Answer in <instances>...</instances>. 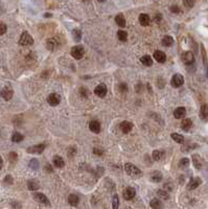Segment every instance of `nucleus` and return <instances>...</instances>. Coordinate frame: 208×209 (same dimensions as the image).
I'll return each mask as SVG.
<instances>
[{
    "instance_id": "a19ab883",
    "label": "nucleus",
    "mask_w": 208,
    "mask_h": 209,
    "mask_svg": "<svg viewBox=\"0 0 208 209\" xmlns=\"http://www.w3.org/2000/svg\"><path fill=\"white\" fill-rule=\"evenodd\" d=\"M183 3H184V5L186 7L191 9L195 5V0H183Z\"/></svg>"
},
{
    "instance_id": "a211bd4d",
    "label": "nucleus",
    "mask_w": 208,
    "mask_h": 209,
    "mask_svg": "<svg viewBox=\"0 0 208 209\" xmlns=\"http://www.w3.org/2000/svg\"><path fill=\"white\" fill-rule=\"evenodd\" d=\"M164 155H165L164 151H162V149H155L153 152V154H152V157H153V159L155 161H160L164 157Z\"/></svg>"
},
{
    "instance_id": "603ef678",
    "label": "nucleus",
    "mask_w": 208,
    "mask_h": 209,
    "mask_svg": "<svg viewBox=\"0 0 208 209\" xmlns=\"http://www.w3.org/2000/svg\"><path fill=\"white\" fill-rule=\"evenodd\" d=\"M44 16H45V17H49V16H51V15H50V14H45Z\"/></svg>"
},
{
    "instance_id": "9b49d317",
    "label": "nucleus",
    "mask_w": 208,
    "mask_h": 209,
    "mask_svg": "<svg viewBox=\"0 0 208 209\" xmlns=\"http://www.w3.org/2000/svg\"><path fill=\"white\" fill-rule=\"evenodd\" d=\"M153 57L158 63H164L166 61V54L161 50H156Z\"/></svg>"
},
{
    "instance_id": "49530a36",
    "label": "nucleus",
    "mask_w": 208,
    "mask_h": 209,
    "mask_svg": "<svg viewBox=\"0 0 208 209\" xmlns=\"http://www.w3.org/2000/svg\"><path fill=\"white\" fill-rule=\"evenodd\" d=\"M170 11L173 12V13H180V9H179V7H177V5H173L172 7H170Z\"/></svg>"
},
{
    "instance_id": "aec40b11",
    "label": "nucleus",
    "mask_w": 208,
    "mask_h": 209,
    "mask_svg": "<svg viewBox=\"0 0 208 209\" xmlns=\"http://www.w3.org/2000/svg\"><path fill=\"white\" fill-rule=\"evenodd\" d=\"M191 159H193V165H195V169H202V159H201V157H200L199 155H197V154H195V155H193Z\"/></svg>"
},
{
    "instance_id": "e433bc0d",
    "label": "nucleus",
    "mask_w": 208,
    "mask_h": 209,
    "mask_svg": "<svg viewBox=\"0 0 208 209\" xmlns=\"http://www.w3.org/2000/svg\"><path fill=\"white\" fill-rule=\"evenodd\" d=\"M201 48H202V54H203V61H204V65H205V68L206 70L208 71V64H207V56H206V51H205V48H204L203 44L201 45Z\"/></svg>"
},
{
    "instance_id": "ea45409f",
    "label": "nucleus",
    "mask_w": 208,
    "mask_h": 209,
    "mask_svg": "<svg viewBox=\"0 0 208 209\" xmlns=\"http://www.w3.org/2000/svg\"><path fill=\"white\" fill-rule=\"evenodd\" d=\"M17 160H18L17 153H16V152H11V154H10V161L13 163V162H16Z\"/></svg>"
},
{
    "instance_id": "a878e982",
    "label": "nucleus",
    "mask_w": 208,
    "mask_h": 209,
    "mask_svg": "<svg viewBox=\"0 0 208 209\" xmlns=\"http://www.w3.org/2000/svg\"><path fill=\"white\" fill-rule=\"evenodd\" d=\"M68 202L71 206H77L79 205V202H80V198L77 196V194H70V196H68Z\"/></svg>"
},
{
    "instance_id": "3c124183",
    "label": "nucleus",
    "mask_w": 208,
    "mask_h": 209,
    "mask_svg": "<svg viewBox=\"0 0 208 209\" xmlns=\"http://www.w3.org/2000/svg\"><path fill=\"white\" fill-rule=\"evenodd\" d=\"M2 164H3V160H2V158L0 157V169L2 167Z\"/></svg>"
},
{
    "instance_id": "4c0bfd02",
    "label": "nucleus",
    "mask_w": 208,
    "mask_h": 209,
    "mask_svg": "<svg viewBox=\"0 0 208 209\" xmlns=\"http://www.w3.org/2000/svg\"><path fill=\"white\" fill-rule=\"evenodd\" d=\"M30 169H39V161L37 160V159H30Z\"/></svg>"
},
{
    "instance_id": "09e8293b",
    "label": "nucleus",
    "mask_w": 208,
    "mask_h": 209,
    "mask_svg": "<svg viewBox=\"0 0 208 209\" xmlns=\"http://www.w3.org/2000/svg\"><path fill=\"white\" fill-rule=\"evenodd\" d=\"M45 171H48V173H52V171H53V169H51V166H50V165H49V164H47L46 166H45Z\"/></svg>"
},
{
    "instance_id": "58836bf2",
    "label": "nucleus",
    "mask_w": 208,
    "mask_h": 209,
    "mask_svg": "<svg viewBox=\"0 0 208 209\" xmlns=\"http://www.w3.org/2000/svg\"><path fill=\"white\" fill-rule=\"evenodd\" d=\"M119 206V200H118V196L115 194L114 198H113V204H112V208L113 209H117Z\"/></svg>"
},
{
    "instance_id": "5701e85b",
    "label": "nucleus",
    "mask_w": 208,
    "mask_h": 209,
    "mask_svg": "<svg viewBox=\"0 0 208 209\" xmlns=\"http://www.w3.org/2000/svg\"><path fill=\"white\" fill-rule=\"evenodd\" d=\"M139 22L142 26H148L150 24V17L148 14H140L139 16Z\"/></svg>"
},
{
    "instance_id": "8fccbe9b",
    "label": "nucleus",
    "mask_w": 208,
    "mask_h": 209,
    "mask_svg": "<svg viewBox=\"0 0 208 209\" xmlns=\"http://www.w3.org/2000/svg\"><path fill=\"white\" fill-rule=\"evenodd\" d=\"M162 19L161 14H157V16H155V21H160Z\"/></svg>"
},
{
    "instance_id": "c9c22d12",
    "label": "nucleus",
    "mask_w": 208,
    "mask_h": 209,
    "mask_svg": "<svg viewBox=\"0 0 208 209\" xmlns=\"http://www.w3.org/2000/svg\"><path fill=\"white\" fill-rule=\"evenodd\" d=\"M157 194L160 196L161 199H163V200H168L170 199V194H167V191L166 190H163V189H159L157 191Z\"/></svg>"
},
{
    "instance_id": "393cba45",
    "label": "nucleus",
    "mask_w": 208,
    "mask_h": 209,
    "mask_svg": "<svg viewBox=\"0 0 208 209\" xmlns=\"http://www.w3.org/2000/svg\"><path fill=\"white\" fill-rule=\"evenodd\" d=\"M115 22L117 23V25L120 26V27H125L127 22H125V19L123 17L122 14H118V15L115 17Z\"/></svg>"
},
{
    "instance_id": "cd10ccee",
    "label": "nucleus",
    "mask_w": 208,
    "mask_h": 209,
    "mask_svg": "<svg viewBox=\"0 0 208 209\" xmlns=\"http://www.w3.org/2000/svg\"><path fill=\"white\" fill-rule=\"evenodd\" d=\"M140 62L142 63L145 66L149 67V66H152L153 65V60H152V58L150 56H148V54H145V56L141 57L140 59Z\"/></svg>"
},
{
    "instance_id": "72a5a7b5",
    "label": "nucleus",
    "mask_w": 208,
    "mask_h": 209,
    "mask_svg": "<svg viewBox=\"0 0 208 209\" xmlns=\"http://www.w3.org/2000/svg\"><path fill=\"white\" fill-rule=\"evenodd\" d=\"M117 37H118V39L120 41H122V42H125V41L128 40V34L125 32V30H118L117 32Z\"/></svg>"
},
{
    "instance_id": "b1692460",
    "label": "nucleus",
    "mask_w": 208,
    "mask_h": 209,
    "mask_svg": "<svg viewBox=\"0 0 208 209\" xmlns=\"http://www.w3.org/2000/svg\"><path fill=\"white\" fill-rule=\"evenodd\" d=\"M53 164H55V167L61 169V167H63L64 165H65V162H64V159L62 158V157H60V156H55V157H53Z\"/></svg>"
},
{
    "instance_id": "a18cd8bd",
    "label": "nucleus",
    "mask_w": 208,
    "mask_h": 209,
    "mask_svg": "<svg viewBox=\"0 0 208 209\" xmlns=\"http://www.w3.org/2000/svg\"><path fill=\"white\" fill-rule=\"evenodd\" d=\"M4 182H5L7 184H9V185H12V184H13V182H14V180H13V178H12V176L7 175V177L4 178Z\"/></svg>"
},
{
    "instance_id": "20e7f679",
    "label": "nucleus",
    "mask_w": 208,
    "mask_h": 209,
    "mask_svg": "<svg viewBox=\"0 0 208 209\" xmlns=\"http://www.w3.org/2000/svg\"><path fill=\"white\" fill-rule=\"evenodd\" d=\"M170 84L174 88H179L184 84V77H183L182 74L180 73H176V74L173 75L172 81H170Z\"/></svg>"
},
{
    "instance_id": "7ed1b4c3",
    "label": "nucleus",
    "mask_w": 208,
    "mask_h": 209,
    "mask_svg": "<svg viewBox=\"0 0 208 209\" xmlns=\"http://www.w3.org/2000/svg\"><path fill=\"white\" fill-rule=\"evenodd\" d=\"M19 44L22 46H27V45H32L34 44V38L28 34L27 32H22L21 37L19 39Z\"/></svg>"
},
{
    "instance_id": "f257e3e1",
    "label": "nucleus",
    "mask_w": 208,
    "mask_h": 209,
    "mask_svg": "<svg viewBox=\"0 0 208 209\" xmlns=\"http://www.w3.org/2000/svg\"><path fill=\"white\" fill-rule=\"evenodd\" d=\"M125 171L128 175L134 178H140L141 176H142V171L138 169L136 165H134L133 163H125Z\"/></svg>"
},
{
    "instance_id": "7c9ffc66",
    "label": "nucleus",
    "mask_w": 208,
    "mask_h": 209,
    "mask_svg": "<svg viewBox=\"0 0 208 209\" xmlns=\"http://www.w3.org/2000/svg\"><path fill=\"white\" fill-rule=\"evenodd\" d=\"M170 136H172L173 140H175L176 142H178V143H183V142H184V137H183L182 135L178 134V133H173Z\"/></svg>"
},
{
    "instance_id": "2eb2a0df",
    "label": "nucleus",
    "mask_w": 208,
    "mask_h": 209,
    "mask_svg": "<svg viewBox=\"0 0 208 209\" xmlns=\"http://www.w3.org/2000/svg\"><path fill=\"white\" fill-rule=\"evenodd\" d=\"M89 129L95 134H98L100 132V122L97 121V120H92L91 122L89 124Z\"/></svg>"
},
{
    "instance_id": "37998d69",
    "label": "nucleus",
    "mask_w": 208,
    "mask_h": 209,
    "mask_svg": "<svg viewBox=\"0 0 208 209\" xmlns=\"http://www.w3.org/2000/svg\"><path fill=\"white\" fill-rule=\"evenodd\" d=\"M7 25H5L4 23H2V22H0V36L4 35L5 32H7Z\"/></svg>"
},
{
    "instance_id": "f03ea898",
    "label": "nucleus",
    "mask_w": 208,
    "mask_h": 209,
    "mask_svg": "<svg viewBox=\"0 0 208 209\" xmlns=\"http://www.w3.org/2000/svg\"><path fill=\"white\" fill-rule=\"evenodd\" d=\"M70 54L72 56V58H74L75 60H81L84 57V54H85V49L81 45H77V46H73L71 48Z\"/></svg>"
},
{
    "instance_id": "39448f33",
    "label": "nucleus",
    "mask_w": 208,
    "mask_h": 209,
    "mask_svg": "<svg viewBox=\"0 0 208 209\" xmlns=\"http://www.w3.org/2000/svg\"><path fill=\"white\" fill-rule=\"evenodd\" d=\"M45 147H46V145H45L44 143H39V144L32 145V146L27 147L26 152H27L28 154H41L44 152Z\"/></svg>"
},
{
    "instance_id": "79ce46f5",
    "label": "nucleus",
    "mask_w": 208,
    "mask_h": 209,
    "mask_svg": "<svg viewBox=\"0 0 208 209\" xmlns=\"http://www.w3.org/2000/svg\"><path fill=\"white\" fill-rule=\"evenodd\" d=\"M80 93H81V95L84 96V97H88V96H89V90L85 87H82L81 89H80Z\"/></svg>"
},
{
    "instance_id": "dca6fc26",
    "label": "nucleus",
    "mask_w": 208,
    "mask_h": 209,
    "mask_svg": "<svg viewBox=\"0 0 208 209\" xmlns=\"http://www.w3.org/2000/svg\"><path fill=\"white\" fill-rule=\"evenodd\" d=\"M191 127H193V121H191V119H189V118H184V119L182 120V122H181V128H182V130L185 131V132L190 130Z\"/></svg>"
},
{
    "instance_id": "864d4df0",
    "label": "nucleus",
    "mask_w": 208,
    "mask_h": 209,
    "mask_svg": "<svg viewBox=\"0 0 208 209\" xmlns=\"http://www.w3.org/2000/svg\"><path fill=\"white\" fill-rule=\"evenodd\" d=\"M97 1H100V2H105L106 0H97Z\"/></svg>"
},
{
    "instance_id": "1a4fd4ad",
    "label": "nucleus",
    "mask_w": 208,
    "mask_h": 209,
    "mask_svg": "<svg viewBox=\"0 0 208 209\" xmlns=\"http://www.w3.org/2000/svg\"><path fill=\"white\" fill-rule=\"evenodd\" d=\"M94 93L98 96V97H105L107 94V87L105 84H100L97 85V87H95L94 89Z\"/></svg>"
},
{
    "instance_id": "bb28decb",
    "label": "nucleus",
    "mask_w": 208,
    "mask_h": 209,
    "mask_svg": "<svg viewBox=\"0 0 208 209\" xmlns=\"http://www.w3.org/2000/svg\"><path fill=\"white\" fill-rule=\"evenodd\" d=\"M161 43H162L163 46L170 47V46H172V45L174 44V39H173V37H170V36H165V37H163Z\"/></svg>"
},
{
    "instance_id": "c85d7f7f",
    "label": "nucleus",
    "mask_w": 208,
    "mask_h": 209,
    "mask_svg": "<svg viewBox=\"0 0 208 209\" xmlns=\"http://www.w3.org/2000/svg\"><path fill=\"white\" fill-rule=\"evenodd\" d=\"M72 36H73V39H74L75 42L79 43L80 41L82 40V32H81V29H79V28H74V29L72 30Z\"/></svg>"
},
{
    "instance_id": "473e14b6",
    "label": "nucleus",
    "mask_w": 208,
    "mask_h": 209,
    "mask_svg": "<svg viewBox=\"0 0 208 209\" xmlns=\"http://www.w3.org/2000/svg\"><path fill=\"white\" fill-rule=\"evenodd\" d=\"M27 188L30 190H32V191H35V190H37L39 188V183L36 181H28L27 182Z\"/></svg>"
},
{
    "instance_id": "c756f323",
    "label": "nucleus",
    "mask_w": 208,
    "mask_h": 209,
    "mask_svg": "<svg viewBox=\"0 0 208 209\" xmlns=\"http://www.w3.org/2000/svg\"><path fill=\"white\" fill-rule=\"evenodd\" d=\"M23 138H24L23 135L20 134V133H18V132H15L13 135H12V141H13V142H16V143L22 141L23 140Z\"/></svg>"
},
{
    "instance_id": "423d86ee",
    "label": "nucleus",
    "mask_w": 208,
    "mask_h": 209,
    "mask_svg": "<svg viewBox=\"0 0 208 209\" xmlns=\"http://www.w3.org/2000/svg\"><path fill=\"white\" fill-rule=\"evenodd\" d=\"M182 61L185 65H191L195 62V56L191 51H184L182 54Z\"/></svg>"
},
{
    "instance_id": "412c9836",
    "label": "nucleus",
    "mask_w": 208,
    "mask_h": 209,
    "mask_svg": "<svg viewBox=\"0 0 208 209\" xmlns=\"http://www.w3.org/2000/svg\"><path fill=\"white\" fill-rule=\"evenodd\" d=\"M151 180L153 182H155V183H159L160 181H162V174L160 173V171H154L153 173L151 174Z\"/></svg>"
},
{
    "instance_id": "ddd939ff",
    "label": "nucleus",
    "mask_w": 208,
    "mask_h": 209,
    "mask_svg": "<svg viewBox=\"0 0 208 209\" xmlns=\"http://www.w3.org/2000/svg\"><path fill=\"white\" fill-rule=\"evenodd\" d=\"M13 94H14V91L12 90V88H10V87L3 88L2 91H1V96H2L5 100L11 99V98L13 97Z\"/></svg>"
},
{
    "instance_id": "f3484780",
    "label": "nucleus",
    "mask_w": 208,
    "mask_h": 209,
    "mask_svg": "<svg viewBox=\"0 0 208 209\" xmlns=\"http://www.w3.org/2000/svg\"><path fill=\"white\" fill-rule=\"evenodd\" d=\"M120 129L123 133H130L133 129V124L132 122H129V121H122L120 124Z\"/></svg>"
},
{
    "instance_id": "6ab92c4d",
    "label": "nucleus",
    "mask_w": 208,
    "mask_h": 209,
    "mask_svg": "<svg viewBox=\"0 0 208 209\" xmlns=\"http://www.w3.org/2000/svg\"><path fill=\"white\" fill-rule=\"evenodd\" d=\"M200 117L202 118V120L208 119V107L206 104L201 106V109H200Z\"/></svg>"
},
{
    "instance_id": "4be33fe9",
    "label": "nucleus",
    "mask_w": 208,
    "mask_h": 209,
    "mask_svg": "<svg viewBox=\"0 0 208 209\" xmlns=\"http://www.w3.org/2000/svg\"><path fill=\"white\" fill-rule=\"evenodd\" d=\"M46 47L49 49V50H55V49L58 47V41H57V39L52 38V39H49V40H47Z\"/></svg>"
},
{
    "instance_id": "f704fd0d",
    "label": "nucleus",
    "mask_w": 208,
    "mask_h": 209,
    "mask_svg": "<svg viewBox=\"0 0 208 209\" xmlns=\"http://www.w3.org/2000/svg\"><path fill=\"white\" fill-rule=\"evenodd\" d=\"M179 166L181 169H187L189 166V159L188 158H182L179 161Z\"/></svg>"
},
{
    "instance_id": "9d476101",
    "label": "nucleus",
    "mask_w": 208,
    "mask_h": 209,
    "mask_svg": "<svg viewBox=\"0 0 208 209\" xmlns=\"http://www.w3.org/2000/svg\"><path fill=\"white\" fill-rule=\"evenodd\" d=\"M34 199L37 202L41 203V204H45V205L49 204V201H48V199H47V196H45L44 194H41V192H35Z\"/></svg>"
},
{
    "instance_id": "2f4dec72",
    "label": "nucleus",
    "mask_w": 208,
    "mask_h": 209,
    "mask_svg": "<svg viewBox=\"0 0 208 209\" xmlns=\"http://www.w3.org/2000/svg\"><path fill=\"white\" fill-rule=\"evenodd\" d=\"M150 205H151V207H152V208H154V209L162 208V203L160 202L158 199H153V200L151 201V203H150Z\"/></svg>"
},
{
    "instance_id": "4468645a",
    "label": "nucleus",
    "mask_w": 208,
    "mask_h": 209,
    "mask_svg": "<svg viewBox=\"0 0 208 209\" xmlns=\"http://www.w3.org/2000/svg\"><path fill=\"white\" fill-rule=\"evenodd\" d=\"M186 115V109L184 107H178L174 111V116L177 119H181V118H184V116Z\"/></svg>"
},
{
    "instance_id": "0eeeda50",
    "label": "nucleus",
    "mask_w": 208,
    "mask_h": 209,
    "mask_svg": "<svg viewBox=\"0 0 208 209\" xmlns=\"http://www.w3.org/2000/svg\"><path fill=\"white\" fill-rule=\"evenodd\" d=\"M47 102L50 106L52 107H55L58 104L61 102V96L59 95L58 93H50L47 97Z\"/></svg>"
},
{
    "instance_id": "de8ad7c7",
    "label": "nucleus",
    "mask_w": 208,
    "mask_h": 209,
    "mask_svg": "<svg viewBox=\"0 0 208 209\" xmlns=\"http://www.w3.org/2000/svg\"><path fill=\"white\" fill-rule=\"evenodd\" d=\"M93 151H94V154H95V155H98V156L103 155V151H102V149H93Z\"/></svg>"
},
{
    "instance_id": "c03bdc74",
    "label": "nucleus",
    "mask_w": 208,
    "mask_h": 209,
    "mask_svg": "<svg viewBox=\"0 0 208 209\" xmlns=\"http://www.w3.org/2000/svg\"><path fill=\"white\" fill-rule=\"evenodd\" d=\"M118 89H119V91H120L121 93H125V92L128 91V86H127V84H125V83L119 84Z\"/></svg>"
},
{
    "instance_id": "6e6552de",
    "label": "nucleus",
    "mask_w": 208,
    "mask_h": 209,
    "mask_svg": "<svg viewBox=\"0 0 208 209\" xmlns=\"http://www.w3.org/2000/svg\"><path fill=\"white\" fill-rule=\"evenodd\" d=\"M201 184H202V180L200 179L199 177H195V178H191L186 187L188 190H193V189H195L198 186L201 185Z\"/></svg>"
},
{
    "instance_id": "f8f14e48",
    "label": "nucleus",
    "mask_w": 208,
    "mask_h": 209,
    "mask_svg": "<svg viewBox=\"0 0 208 209\" xmlns=\"http://www.w3.org/2000/svg\"><path fill=\"white\" fill-rule=\"evenodd\" d=\"M135 194H136V190H135V188H133V187H128L127 189L123 191V198L125 199V200H128V201H130V200H132V199L135 196Z\"/></svg>"
}]
</instances>
